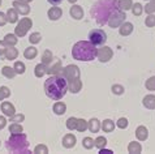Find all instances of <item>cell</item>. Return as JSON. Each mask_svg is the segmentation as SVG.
I'll use <instances>...</instances> for the list:
<instances>
[{
	"instance_id": "816d5d0a",
	"label": "cell",
	"mask_w": 155,
	"mask_h": 154,
	"mask_svg": "<svg viewBox=\"0 0 155 154\" xmlns=\"http://www.w3.org/2000/svg\"><path fill=\"white\" fill-rule=\"evenodd\" d=\"M5 124H7L5 118H4V116H0V129H3V128L5 127Z\"/></svg>"
},
{
	"instance_id": "5bb4252c",
	"label": "cell",
	"mask_w": 155,
	"mask_h": 154,
	"mask_svg": "<svg viewBox=\"0 0 155 154\" xmlns=\"http://www.w3.org/2000/svg\"><path fill=\"white\" fill-rule=\"evenodd\" d=\"M133 24L132 22H127V21H124V22L119 26V33L121 34L123 37H127V35H130L133 33Z\"/></svg>"
},
{
	"instance_id": "8d00e7d4",
	"label": "cell",
	"mask_w": 155,
	"mask_h": 154,
	"mask_svg": "<svg viewBox=\"0 0 155 154\" xmlns=\"http://www.w3.org/2000/svg\"><path fill=\"white\" fill-rule=\"evenodd\" d=\"M132 12L134 16H141L142 12H143V7H142V4L140 3H136L132 5Z\"/></svg>"
},
{
	"instance_id": "d6a6232c",
	"label": "cell",
	"mask_w": 155,
	"mask_h": 154,
	"mask_svg": "<svg viewBox=\"0 0 155 154\" xmlns=\"http://www.w3.org/2000/svg\"><path fill=\"white\" fill-rule=\"evenodd\" d=\"M106 145H107V139L103 137V136H99V137H97L94 140V146L98 148V149L106 148Z\"/></svg>"
},
{
	"instance_id": "d6986e66",
	"label": "cell",
	"mask_w": 155,
	"mask_h": 154,
	"mask_svg": "<svg viewBox=\"0 0 155 154\" xmlns=\"http://www.w3.org/2000/svg\"><path fill=\"white\" fill-rule=\"evenodd\" d=\"M136 137L140 141H146L149 137V131L147 128H146L145 126H140L138 128L136 129Z\"/></svg>"
},
{
	"instance_id": "4dcf8cb0",
	"label": "cell",
	"mask_w": 155,
	"mask_h": 154,
	"mask_svg": "<svg viewBox=\"0 0 155 154\" xmlns=\"http://www.w3.org/2000/svg\"><path fill=\"white\" fill-rule=\"evenodd\" d=\"M52 59H54V55H52V52H51L50 50H46L45 52L42 54V63L45 64V65L50 64L51 62H52Z\"/></svg>"
},
{
	"instance_id": "b9f144b4",
	"label": "cell",
	"mask_w": 155,
	"mask_h": 154,
	"mask_svg": "<svg viewBox=\"0 0 155 154\" xmlns=\"http://www.w3.org/2000/svg\"><path fill=\"white\" fill-rule=\"evenodd\" d=\"M34 153H37V154H47L48 153V148L46 146V145H43V144H39V145H37L35 149H34Z\"/></svg>"
},
{
	"instance_id": "c3c4849f",
	"label": "cell",
	"mask_w": 155,
	"mask_h": 154,
	"mask_svg": "<svg viewBox=\"0 0 155 154\" xmlns=\"http://www.w3.org/2000/svg\"><path fill=\"white\" fill-rule=\"evenodd\" d=\"M7 45L4 43V41L3 42H0V58L4 56V54H5V50H7Z\"/></svg>"
},
{
	"instance_id": "7402d4cb",
	"label": "cell",
	"mask_w": 155,
	"mask_h": 154,
	"mask_svg": "<svg viewBox=\"0 0 155 154\" xmlns=\"http://www.w3.org/2000/svg\"><path fill=\"white\" fill-rule=\"evenodd\" d=\"M87 129L90 132H93V133H97V132H99V129H101V122H99L97 118L90 119L87 122Z\"/></svg>"
},
{
	"instance_id": "2e32d148",
	"label": "cell",
	"mask_w": 155,
	"mask_h": 154,
	"mask_svg": "<svg viewBox=\"0 0 155 154\" xmlns=\"http://www.w3.org/2000/svg\"><path fill=\"white\" fill-rule=\"evenodd\" d=\"M47 16H48V18L51 21H56L63 16V9L60 7H52L48 12H47Z\"/></svg>"
},
{
	"instance_id": "9a60e30c",
	"label": "cell",
	"mask_w": 155,
	"mask_h": 154,
	"mask_svg": "<svg viewBox=\"0 0 155 154\" xmlns=\"http://www.w3.org/2000/svg\"><path fill=\"white\" fill-rule=\"evenodd\" d=\"M2 111L5 116H9V118H12L16 114V109L11 102H3L2 103Z\"/></svg>"
},
{
	"instance_id": "d4e9b609",
	"label": "cell",
	"mask_w": 155,
	"mask_h": 154,
	"mask_svg": "<svg viewBox=\"0 0 155 154\" xmlns=\"http://www.w3.org/2000/svg\"><path fill=\"white\" fill-rule=\"evenodd\" d=\"M101 128L104 132H107V133H111V132H114V129H115V123L111 120V119H106V120L101 124Z\"/></svg>"
},
{
	"instance_id": "277c9868",
	"label": "cell",
	"mask_w": 155,
	"mask_h": 154,
	"mask_svg": "<svg viewBox=\"0 0 155 154\" xmlns=\"http://www.w3.org/2000/svg\"><path fill=\"white\" fill-rule=\"evenodd\" d=\"M7 149L11 153H16V154H21V153L28 154V153H30L26 135H24V133L11 135V137L7 141Z\"/></svg>"
},
{
	"instance_id": "603a6c76",
	"label": "cell",
	"mask_w": 155,
	"mask_h": 154,
	"mask_svg": "<svg viewBox=\"0 0 155 154\" xmlns=\"http://www.w3.org/2000/svg\"><path fill=\"white\" fill-rule=\"evenodd\" d=\"M52 111L56 115H64L67 112V105L64 103V102H60V101H58L54 105V107H52Z\"/></svg>"
},
{
	"instance_id": "7c38bea8",
	"label": "cell",
	"mask_w": 155,
	"mask_h": 154,
	"mask_svg": "<svg viewBox=\"0 0 155 154\" xmlns=\"http://www.w3.org/2000/svg\"><path fill=\"white\" fill-rule=\"evenodd\" d=\"M81 89H82V81L78 77V79H73L71 81H68V90L71 93H78Z\"/></svg>"
},
{
	"instance_id": "f546056e",
	"label": "cell",
	"mask_w": 155,
	"mask_h": 154,
	"mask_svg": "<svg viewBox=\"0 0 155 154\" xmlns=\"http://www.w3.org/2000/svg\"><path fill=\"white\" fill-rule=\"evenodd\" d=\"M9 132H11V135H18L24 132V128L20 123H12L9 127Z\"/></svg>"
},
{
	"instance_id": "52a82bcc",
	"label": "cell",
	"mask_w": 155,
	"mask_h": 154,
	"mask_svg": "<svg viewBox=\"0 0 155 154\" xmlns=\"http://www.w3.org/2000/svg\"><path fill=\"white\" fill-rule=\"evenodd\" d=\"M125 12H123V11H119V9H116L112 12V15L110 16V18L108 21H107V24H108V26L110 28H119L120 25H121L124 21H125Z\"/></svg>"
},
{
	"instance_id": "7bdbcfd3",
	"label": "cell",
	"mask_w": 155,
	"mask_h": 154,
	"mask_svg": "<svg viewBox=\"0 0 155 154\" xmlns=\"http://www.w3.org/2000/svg\"><path fill=\"white\" fill-rule=\"evenodd\" d=\"M145 25H146L147 28H154V26H155V16H154V13H153V15H149L147 17H146Z\"/></svg>"
},
{
	"instance_id": "6f0895ef",
	"label": "cell",
	"mask_w": 155,
	"mask_h": 154,
	"mask_svg": "<svg viewBox=\"0 0 155 154\" xmlns=\"http://www.w3.org/2000/svg\"><path fill=\"white\" fill-rule=\"evenodd\" d=\"M0 4H2V0H0Z\"/></svg>"
},
{
	"instance_id": "9c48e42d",
	"label": "cell",
	"mask_w": 155,
	"mask_h": 154,
	"mask_svg": "<svg viewBox=\"0 0 155 154\" xmlns=\"http://www.w3.org/2000/svg\"><path fill=\"white\" fill-rule=\"evenodd\" d=\"M112 56H114V51H112V49H111V47L103 46V47H101V49H98L97 58H98L99 62L107 63V62H110L111 59H112Z\"/></svg>"
},
{
	"instance_id": "681fc988",
	"label": "cell",
	"mask_w": 155,
	"mask_h": 154,
	"mask_svg": "<svg viewBox=\"0 0 155 154\" xmlns=\"http://www.w3.org/2000/svg\"><path fill=\"white\" fill-rule=\"evenodd\" d=\"M7 22H8V21H7V15L0 12V26H4Z\"/></svg>"
},
{
	"instance_id": "8992f818",
	"label": "cell",
	"mask_w": 155,
	"mask_h": 154,
	"mask_svg": "<svg viewBox=\"0 0 155 154\" xmlns=\"http://www.w3.org/2000/svg\"><path fill=\"white\" fill-rule=\"evenodd\" d=\"M89 41L95 46H102L107 41V34L102 29H94L89 33Z\"/></svg>"
},
{
	"instance_id": "5b68a950",
	"label": "cell",
	"mask_w": 155,
	"mask_h": 154,
	"mask_svg": "<svg viewBox=\"0 0 155 154\" xmlns=\"http://www.w3.org/2000/svg\"><path fill=\"white\" fill-rule=\"evenodd\" d=\"M31 26H33L31 18L24 17V18H21V21H17V26L15 28V34L17 37H25Z\"/></svg>"
},
{
	"instance_id": "ab89813d",
	"label": "cell",
	"mask_w": 155,
	"mask_h": 154,
	"mask_svg": "<svg viewBox=\"0 0 155 154\" xmlns=\"http://www.w3.org/2000/svg\"><path fill=\"white\" fill-rule=\"evenodd\" d=\"M145 86H146V89H147V90H150V92H154V90H155V76L150 77L149 80H146Z\"/></svg>"
},
{
	"instance_id": "e0dca14e",
	"label": "cell",
	"mask_w": 155,
	"mask_h": 154,
	"mask_svg": "<svg viewBox=\"0 0 155 154\" xmlns=\"http://www.w3.org/2000/svg\"><path fill=\"white\" fill-rule=\"evenodd\" d=\"M69 13L72 16V18H74V20L84 18V9H82V7H81V5H76V4H74L73 7H71Z\"/></svg>"
},
{
	"instance_id": "1f68e13d",
	"label": "cell",
	"mask_w": 155,
	"mask_h": 154,
	"mask_svg": "<svg viewBox=\"0 0 155 154\" xmlns=\"http://www.w3.org/2000/svg\"><path fill=\"white\" fill-rule=\"evenodd\" d=\"M2 73H3V76H5L7 79H13V77L17 75L15 68H11V67H3Z\"/></svg>"
},
{
	"instance_id": "74e56055",
	"label": "cell",
	"mask_w": 155,
	"mask_h": 154,
	"mask_svg": "<svg viewBox=\"0 0 155 154\" xmlns=\"http://www.w3.org/2000/svg\"><path fill=\"white\" fill-rule=\"evenodd\" d=\"M77 120H78V119L73 118V116L68 119V120H67V128H68V129H69V131H74L77 128Z\"/></svg>"
},
{
	"instance_id": "f35d334b",
	"label": "cell",
	"mask_w": 155,
	"mask_h": 154,
	"mask_svg": "<svg viewBox=\"0 0 155 154\" xmlns=\"http://www.w3.org/2000/svg\"><path fill=\"white\" fill-rule=\"evenodd\" d=\"M143 9L146 11V13H147V15L155 13V0H150V2L146 4V7L143 8Z\"/></svg>"
},
{
	"instance_id": "44dd1931",
	"label": "cell",
	"mask_w": 155,
	"mask_h": 154,
	"mask_svg": "<svg viewBox=\"0 0 155 154\" xmlns=\"http://www.w3.org/2000/svg\"><path fill=\"white\" fill-rule=\"evenodd\" d=\"M4 56H5L7 60H15L18 56V51H17V49H15V46H8Z\"/></svg>"
},
{
	"instance_id": "f1b7e54d",
	"label": "cell",
	"mask_w": 155,
	"mask_h": 154,
	"mask_svg": "<svg viewBox=\"0 0 155 154\" xmlns=\"http://www.w3.org/2000/svg\"><path fill=\"white\" fill-rule=\"evenodd\" d=\"M18 39H17V35L16 34H7L5 38H4V43L7 46H16Z\"/></svg>"
},
{
	"instance_id": "83f0119b",
	"label": "cell",
	"mask_w": 155,
	"mask_h": 154,
	"mask_svg": "<svg viewBox=\"0 0 155 154\" xmlns=\"http://www.w3.org/2000/svg\"><path fill=\"white\" fill-rule=\"evenodd\" d=\"M34 73H35V76L38 77V79H42L43 76H45L47 73V68L43 63H39L35 65V69H34Z\"/></svg>"
},
{
	"instance_id": "484cf974",
	"label": "cell",
	"mask_w": 155,
	"mask_h": 154,
	"mask_svg": "<svg viewBox=\"0 0 155 154\" xmlns=\"http://www.w3.org/2000/svg\"><path fill=\"white\" fill-rule=\"evenodd\" d=\"M7 21L11 24H15L18 21V13L16 12L15 8H9L7 12Z\"/></svg>"
},
{
	"instance_id": "8fae6325",
	"label": "cell",
	"mask_w": 155,
	"mask_h": 154,
	"mask_svg": "<svg viewBox=\"0 0 155 154\" xmlns=\"http://www.w3.org/2000/svg\"><path fill=\"white\" fill-rule=\"evenodd\" d=\"M13 8L16 9L17 13H18V15H22V16L29 15V12H30L29 4L22 3V2H20V0H16V2H13Z\"/></svg>"
},
{
	"instance_id": "f5cc1de1",
	"label": "cell",
	"mask_w": 155,
	"mask_h": 154,
	"mask_svg": "<svg viewBox=\"0 0 155 154\" xmlns=\"http://www.w3.org/2000/svg\"><path fill=\"white\" fill-rule=\"evenodd\" d=\"M47 2H48L50 4H52V5H59L63 0H47Z\"/></svg>"
},
{
	"instance_id": "11a10c76",
	"label": "cell",
	"mask_w": 155,
	"mask_h": 154,
	"mask_svg": "<svg viewBox=\"0 0 155 154\" xmlns=\"http://www.w3.org/2000/svg\"><path fill=\"white\" fill-rule=\"evenodd\" d=\"M3 99H4V95H3V93L0 92V101H3Z\"/></svg>"
},
{
	"instance_id": "ba28073f",
	"label": "cell",
	"mask_w": 155,
	"mask_h": 154,
	"mask_svg": "<svg viewBox=\"0 0 155 154\" xmlns=\"http://www.w3.org/2000/svg\"><path fill=\"white\" fill-rule=\"evenodd\" d=\"M68 81H71L73 79H78L80 77V68L77 65H73V64H71V65H67L65 68H63L61 72H60Z\"/></svg>"
},
{
	"instance_id": "9f6ffc18",
	"label": "cell",
	"mask_w": 155,
	"mask_h": 154,
	"mask_svg": "<svg viewBox=\"0 0 155 154\" xmlns=\"http://www.w3.org/2000/svg\"><path fill=\"white\" fill-rule=\"evenodd\" d=\"M68 2H69V3H71V4H74V3H76V2H77V0H68Z\"/></svg>"
},
{
	"instance_id": "e575fe53",
	"label": "cell",
	"mask_w": 155,
	"mask_h": 154,
	"mask_svg": "<svg viewBox=\"0 0 155 154\" xmlns=\"http://www.w3.org/2000/svg\"><path fill=\"white\" fill-rule=\"evenodd\" d=\"M29 41H30V43L31 45H37V43H39V42L42 41V34L41 33H31V35L29 37Z\"/></svg>"
},
{
	"instance_id": "836d02e7",
	"label": "cell",
	"mask_w": 155,
	"mask_h": 154,
	"mask_svg": "<svg viewBox=\"0 0 155 154\" xmlns=\"http://www.w3.org/2000/svg\"><path fill=\"white\" fill-rule=\"evenodd\" d=\"M13 68H15V71H16L17 75H24L25 71H26V67H25V64L22 62H16Z\"/></svg>"
},
{
	"instance_id": "60d3db41",
	"label": "cell",
	"mask_w": 155,
	"mask_h": 154,
	"mask_svg": "<svg viewBox=\"0 0 155 154\" xmlns=\"http://www.w3.org/2000/svg\"><path fill=\"white\" fill-rule=\"evenodd\" d=\"M82 146L85 149H87V150H90V149L94 148V140L91 137H85L82 140Z\"/></svg>"
},
{
	"instance_id": "7a4b0ae2",
	"label": "cell",
	"mask_w": 155,
	"mask_h": 154,
	"mask_svg": "<svg viewBox=\"0 0 155 154\" xmlns=\"http://www.w3.org/2000/svg\"><path fill=\"white\" fill-rule=\"evenodd\" d=\"M116 9V0H98L90 9V15L98 25H104Z\"/></svg>"
},
{
	"instance_id": "cb8c5ba5",
	"label": "cell",
	"mask_w": 155,
	"mask_h": 154,
	"mask_svg": "<svg viewBox=\"0 0 155 154\" xmlns=\"http://www.w3.org/2000/svg\"><path fill=\"white\" fill-rule=\"evenodd\" d=\"M37 55H38V50L35 49V47H33V46H30V47H28V49H25V51H24L25 59H29V60H33V59H35Z\"/></svg>"
},
{
	"instance_id": "db71d44e",
	"label": "cell",
	"mask_w": 155,
	"mask_h": 154,
	"mask_svg": "<svg viewBox=\"0 0 155 154\" xmlns=\"http://www.w3.org/2000/svg\"><path fill=\"white\" fill-rule=\"evenodd\" d=\"M20 2H22V3H26V4H29L30 2H33V0H20Z\"/></svg>"
},
{
	"instance_id": "ac0fdd59",
	"label": "cell",
	"mask_w": 155,
	"mask_h": 154,
	"mask_svg": "<svg viewBox=\"0 0 155 154\" xmlns=\"http://www.w3.org/2000/svg\"><path fill=\"white\" fill-rule=\"evenodd\" d=\"M132 5H133L132 0H116V8L119 11L127 12L129 9H132Z\"/></svg>"
},
{
	"instance_id": "f907efd6",
	"label": "cell",
	"mask_w": 155,
	"mask_h": 154,
	"mask_svg": "<svg viewBox=\"0 0 155 154\" xmlns=\"http://www.w3.org/2000/svg\"><path fill=\"white\" fill-rule=\"evenodd\" d=\"M99 154H112V150L106 149V148H102V149H99Z\"/></svg>"
},
{
	"instance_id": "bcb514c9",
	"label": "cell",
	"mask_w": 155,
	"mask_h": 154,
	"mask_svg": "<svg viewBox=\"0 0 155 154\" xmlns=\"http://www.w3.org/2000/svg\"><path fill=\"white\" fill-rule=\"evenodd\" d=\"M25 120V115L24 114H15L11 118L12 123H22Z\"/></svg>"
},
{
	"instance_id": "30bf717a",
	"label": "cell",
	"mask_w": 155,
	"mask_h": 154,
	"mask_svg": "<svg viewBox=\"0 0 155 154\" xmlns=\"http://www.w3.org/2000/svg\"><path fill=\"white\" fill-rule=\"evenodd\" d=\"M46 68H47V73H48L50 76H51V75H58V73H60V72H61V69H63L61 62H60L59 59H55V58L52 59V62H51L50 64H47Z\"/></svg>"
},
{
	"instance_id": "4fadbf2b",
	"label": "cell",
	"mask_w": 155,
	"mask_h": 154,
	"mask_svg": "<svg viewBox=\"0 0 155 154\" xmlns=\"http://www.w3.org/2000/svg\"><path fill=\"white\" fill-rule=\"evenodd\" d=\"M76 142H77V139H76V136H74V135H72V133L65 135V136L63 137V140H61L63 146H64V148H67V149L74 148V146H76Z\"/></svg>"
},
{
	"instance_id": "ffe728a7",
	"label": "cell",
	"mask_w": 155,
	"mask_h": 154,
	"mask_svg": "<svg viewBox=\"0 0 155 154\" xmlns=\"http://www.w3.org/2000/svg\"><path fill=\"white\" fill-rule=\"evenodd\" d=\"M142 105L149 110H155V95L154 94H149L142 99Z\"/></svg>"
},
{
	"instance_id": "ee69618b",
	"label": "cell",
	"mask_w": 155,
	"mask_h": 154,
	"mask_svg": "<svg viewBox=\"0 0 155 154\" xmlns=\"http://www.w3.org/2000/svg\"><path fill=\"white\" fill-rule=\"evenodd\" d=\"M128 119L127 118H120L117 123H116V126H117V128H120V129H125V128H128Z\"/></svg>"
},
{
	"instance_id": "d590c367",
	"label": "cell",
	"mask_w": 155,
	"mask_h": 154,
	"mask_svg": "<svg viewBox=\"0 0 155 154\" xmlns=\"http://www.w3.org/2000/svg\"><path fill=\"white\" fill-rule=\"evenodd\" d=\"M78 132H85L87 129V122L85 120V119H78L77 120V128H76Z\"/></svg>"
},
{
	"instance_id": "6da1fadb",
	"label": "cell",
	"mask_w": 155,
	"mask_h": 154,
	"mask_svg": "<svg viewBox=\"0 0 155 154\" xmlns=\"http://www.w3.org/2000/svg\"><path fill=\"white\" fill-rule=\"evenodd\" d=\"M68 92V80L61 73L51 75L45 82V93L52 101H60Z\"/></svg>"
},
{
	"instance_id": "7dc6e473",
	"label": "cell",
	"mask_w": 155,
	"mask_h": 154,
	"mask_svg": "<svg viewBox=\"0 0 155 154\" xmlns=\"http://www.w3.org/2000/svg\"><path fill=\"white\" fill-rule=\"evenodd\" d=\"M0 92L3 93L4 98H8V97L11 95V90H9V89H8L7 86H2V88H0Z\"/></svg>"
},
{
	"instance_id": "4316f807",
	"label": "cell",
	"mask_w": 155,
	"mask_h": 154,
	"mask_svg": "<svg viewBox=\"0 0 155 154\" xmlns=\"http://www.w3.org/2000/svg\"><path fill=\"white\" fill-rule=\"evenodd\" d=\"M128 152L130 154H140L142 152V146L140 142H136V141H132L128 146Z\"/></svg>"
},
{
	"instance_id": "3957f363",
	"label": "cell",
	"mask_w": 155,
	"mask_h": 154,
	"mask_svg": "<svg viewBox=\"0 0 155 154\" xmlns=\"http://www.w3.org/2000/svg\"><path fill=\"white\" fill-rule=\"evenodd\" d=\"M98 49L90 41H80L73 46L72 56L80 62H91L97 58Z\"/></svg>"
},
{
	"instance_id": "f6af8a7d",
	"label": "cell",
	"mask_w": 155,
	"mask_h": 154,
	"mask_svg": "<svg viewBox=\"0 0 155 154\" xmlns=\"http://www.w3.org/2000/svg\"><path fill=\"white\" fill-rule=\"evenodd\" d=\"M124 90H125V89H124L123 85L116 84V85H114V86H112V93L116 94V95H121V94L124 93Z\"/></svg>"
}]
</instances>
